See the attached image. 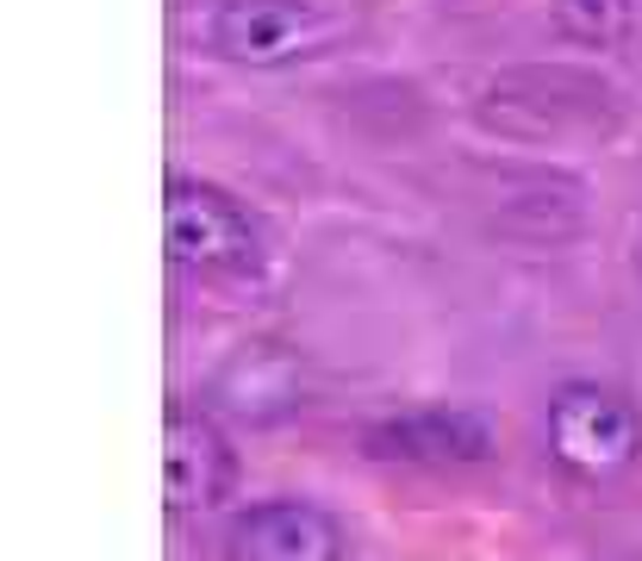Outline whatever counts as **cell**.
I'll use <instances>...</instances> for the list:
<instances>
[{
  "mask_svg": "<svg viewBox=\"0 0 642 561\" xmlns=\"http://www.w3.org/2000/svg\"><path fill=\"white\" fill-rule=\"evenodd\" d=\"M194 51L237 69H300L362 44V0H194L181 13Z\"/></svg>",
  "mask_w": 642,
  "mask_h": 561,
  "instance_id": "1",
  "label": "cell"
},
{
  "mask_svg": "<svg viewBox=\"0 0 642 561\" xmlns=\"http://www.w3.org/2000/svg\"><path fill=\"white\" fill-rule=\"evenodd\" d=\"M162 244L169 262L206 281H250L269 269V244L244 206L213 181H188L176 175L169 194H162Z\"/></svg>",
  "mask_w": 642,
  "mask_h": 561,
  "instance_id": "2",
  "label": "cell"
},
{
  "mask_svg": "<svg viewBox=\"0 0 642 561\" xmlns=\"http://www.w3.org/2000/svg\"><path fill=\"white\" fill-rule=\"evenodd\" d=\"M549 456L581 474V481H611L642 456V418L623 393L599 381H567L549 400Z\"/></svg>",
  "mask_w": 642,
  "mask_h": 561,
  "instance_id": "3",
  "label": "cell"
},
{
  "mask_svg": "<svg viewBox=\"0 0 642 561\" xmlns=\"http://www.w3.org/2000/svg\"><path fill=\"white\" fill-rule=\"evenodd\" d=\"M362 449L374 462H425V468H449V462H487L499 449V430L481 406H449V400H425V406H399L381 412L362 425Z\"/></svg>",
  "mask_w": 642,
  "mask_h": 561,
  "instance_id": "4",
  "label": "cell"
},
{
  "mask_svg": "<svg viewBox=\"0 0 642 561\" xmlns=\"http://www.w3.org/2000/svg\"><path fill=\"white\" fill-rule=\"evenodd\" d=\"M237 481L232 437L206 418V412L176 406L162 425V493L169 512H213Z\"/></svg>",
  "mask_w": 642,
  "mask_h": 561,
  "instance_id": "5",
  "label": "cell"
},
{
  "mask_svg": "<svg viewBox=\"0 0 642 561\" xmlns=\"http://www.w3.org/2000/svg\"><path fill=\"white\" fill-rule=\"evenodd\" d=\"M232 561H343V530L312 500H262L232 518Z\"/></svg>",
  "mask_w": 642,
  "mask_h": 561,
  "instance_id": "6",
  "label": "cell"
},
{
  "mask_svg": "<svg viewBox=\"0 0 642 561\" xmlns=\"http://www.w3.org/2000/svg\"><path fill=\"white\" fill-rule=\"evenodd\" d=\"M300 388H306L300 362L281 344H244L213 374V406L244 418V425H274L300 406Z\"/></svg>",
  "mask_w": 642,
  "mask_h": 561,
  "instance_id": "7",
  "label": "cell"
},
{
  "mask_svg": "<svg viewBox=\"0 0 642 561\" xmlns=\"http://www.w3.org/2000/svg\"><path fill=\"white\" fill-rule=\"evenodd\" d=\"M555 32L581 51H623L642 32V0H555Z\"/></svg>",
  "mask_w": 642,
  "mask_h": 561,
  "instance_id": "8",
  "label": "cell"
},
{
  "mask_svg": "<svg viewBox=\"0 0 642 561\" xmlns=\"http://www.w3.org/2000/svg\"><path fill=\"white\" fill-rule=\"evenodd\" d=\"M630 269H637V288H642V213H637V232H630Z\"/></svg>",
  "mask_w": 642,
  "mask_h": 561,
  "instance_id": "9",
  "label": "cell"
}]
</instances>
